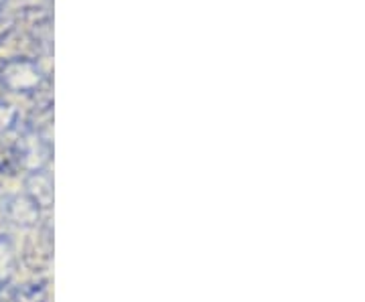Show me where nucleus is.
Returning a JSON list of instances; mask_svg holds the SVG:
<instances>
[{
	"mask_svg": "<svg viewBox=\"0 0 365 302\" xmlns=\"http://www.w3.org/2000/svg\"><path fill=\"white\" fill-rule=\"evenodd\" d=\"M0 83L4 92L35 95L49 88V78L35 57H13L0 66Z\"/></svg>",
	"mask_w": 365,
	"mask_h": 302,
	"instance_id": "nucleus-1",
	"label": "nucleus"
},
{
	"mask_svg": "<svg viewBox=\"0 0 365 302\" xmlns=\"http://www.w3.org/2000/svg\"><path fill=\"white\" fill-rule=\"evenodd\" d=\"M23 264L29 272L41 274L53 260V224L51 219H41V224L25 237Z\"/></svg>",
	"mask_w": 365,
	"mask_h": 302,
	"instance_id": "nucleus-2",
	"label": "nucleus"
},
{
	"mask_svg": "<svg viewBox=\"0 0 365 302\" xmlns=\"http://www.w3.org/2000/svg\"><path fill=\"white\" fill-rule=\"evenodd\" d=\"M2 215L9 224L16 225L21 229H35L41 224L39 205L29 199L25 193H14L2 201Z\"/></svg>",
	"mask_w": 365,
	"mask_h": 302,
	"instance_id": "nucleus-3",
	"label": "nucleus"
},
{
	"mask_svg": "<svg viewBox=\"0 0 365 302\" xmlns=\"http://www.w3.org/2000/svg\"><path fill=\"white\" fill-rule=\"evenodd\" d=\"M25 195L33 199L39 209H51L55 203V187H53V177L47 169L35 172H26L25 177Z\"/></svg>",
	"mask_w": 365,
	"mask_h": 302,
	"instance_id": "nucleus-4",
	"label": "nucleus"
},
{
	"mask_svg": "<svg viewBox=\"0 0 365 302\" xmlns=\"http://www.w3.org/2000/svg\"><path fill=\"white\" fill-rule=\"evenodd\" d=\"M16 268H19V260H16L13 239L0 234V286L13 284Z\"/></svg>",
	"mask_w": 365,
	"mask_h": 302,
	"instance_id": "nucleus-5",
	"label": "nucleus"
},
{
	"mask_svg": "<svg viewBox=\"0 0 365 302\" xmlns=\"http://www.w3.org/2000/svg\"><path fill=\"white\" fill-rule=\"evenodd\" d=\"M49 301V282L35 280L26 282L23 286H14L13 302H47Z\"/></svg>",
	"mask_w": 365,
	"mask_h": 302,
	"instance_id": "nucleus-6",
	"label": "nucleus"
},
{
	"mask_svg": "<svg viewBox=\"0 0 365 302\" xmlns=\"http://www.w3.org/2000/svg\"><path fill=\"white\" fill-rule=\"evenodd\" d=\"M19 120H21V114H19V110L11 104H4L2 100H0V134L4 136V134H9V132H13L16 126H19Z\"/></svg>",
	"mask_w": 365,
	"mask_h": 302,
	"instance_id": "nucleus-7",
	"label": "nucleus"
},
{
	"mask_svg": "<svg viewBox=\"0 0 365 302\" xmlns=\"http://www.w3.org/2000/svg\"><path fill=\"white\" fill-rule=\"evenodd\" d=\"M6 4H9V0H0V14H2V11L6 9Z\"/></svg>",
	"mask_w": 365,
	"mask_h": 302,
	"instance_id": "nucleus-8",
	"label": "nucleus"
},
{
	"mask_svg": "<svg viewBox=\"0 0 365 302\" xmlns=\"http://www.w3.org/2000/svg\"><path fill=\"white\" fill-rule=\"evenodd\" d=\"M2 95H4V88H2V83H0V100H2Z\"/></svg>",
	"mask_w": 365,
	"mask_h": 302,
	"instance_id": "nucleus-9",
	"label": "nucleus"
},
{
	"mask_svg": "<svg viewBox=\"0 0 365 302\" xmlns=\"http://www.w3.org/2000/svg\"><path fill=\"white\" fill-rule=\"evenodd\" d=\"M0 187H2V175H0Z\"/></svg>",
	"mask_w": 365,
	"mask_h": 302,
	"instance_id": "nucleus-10",
	"label": "nucleus"
}]
</instances>
